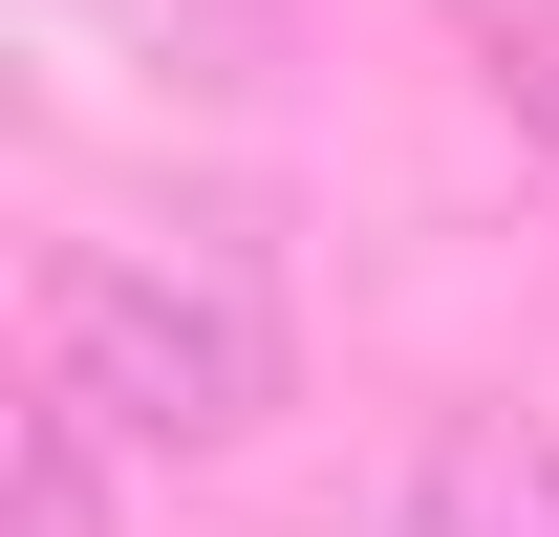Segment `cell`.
I'll return each mask as SVG.
<instances>
[{"mask_svg": "<svg viewBox=\"0 0 559 537\" xmlns=\"http://www.w3.org/2000/svg\"><path fill=\"white\" fill-rule=\"evenodd\" d=\"M44 387L108 408L130 452H259L280 387H301L280 259L237 237V215H173V237H66V259H44Z\"/></svg>", "mask_w": 559, "mask_h": 537, "instance_id": "1", "label": "cell"}, {"mask_svg": "<svg viewBox=\"0 0 559 537\" xmlns=\"http://www.w3.org/2000/svg\"><path fill=\"white\" fill-rule=\"evenodd\" d=\"M345 537H559V408H452L345 494Z\"/></svg>", "mask_w": 559, "mask_h": 537, "instance_id": "2", "label": "cell"}, {"mask_svg": "<svg viewBox=\"0 0 559 537\" xmlns=\"http://www.w3.org/2000/svg\"><path fill=\"white\" fill-rule=\"evenodd\" d=\"M44 44H86L108 86H173V108H259L280 44H301V0H22Z\"/></svg>", "mask_w": 559, "mask_h": 537, "instance_id": "3", "label": "cell"}, {"mask_svg": "<svg viewBox=\"0 0 559 537\" xmlns=\"http://www.w3.org/2000/svg\"><path fill=\"white\" fill-rule=\"evenodd\" d=\"M108 408H66V387H22V452H0V537H108Z\"/></svg>", "mask_w": 559, "mask_h": 537, "instance_id": "4", "label": "cell"}, {"mask_svg": "<svg viewBox=\"0 0 559 537\" xmlns=\"http://www.w3.org/2000/svg\"><path fill=\"white\" fill-rule=\"evenodd\" d=\"M452 22H474V65L516 86V130L559 151V0H452Z\"/></svg>", "mask_w": 559, "mask_h": 537, "instance_id": "5", "label": "cell"}]
</instances>
